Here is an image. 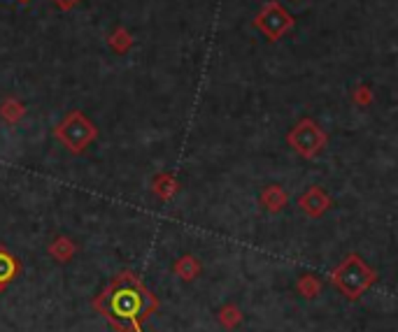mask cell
I'll list each match as a JSON object with an SVG mask.
<instances>
[]
</instances>
